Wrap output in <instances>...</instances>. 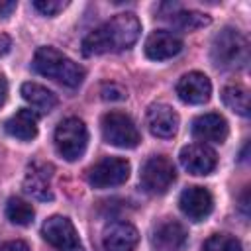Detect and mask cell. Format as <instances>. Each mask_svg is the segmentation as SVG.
Returning <instances> with one entry per match:
<instances>
[{
	"mask_svg": "<svg viewBox=\"0 0 251 251\" xmlns=\"http://www.w3.org/2000/svg\"><path fill=\"white\" fill-rule=\"evenodd\" d=\"M141 33V24L135 18V14L124 12L102 24L100 27L92 29L82 39V53L86 57L90 55H102L110 51H124L129 49Z\"/></svg>",
	"mask_w": 251,
	"mask_h": 251,
	"instance_id": "cell-1",
	"label": "cell"
},
{
	"mask_svg": "<svg viewBox=\"0 0 251 251\" xmlns=\"http://www.w3.org/2000/svg\"><path fill=\"white\" fill-rule=\"evenodd\" d=\"M31 65L35 73L53 78L69 88H76L84 80V69L55 47H39L33 55Z\"/></svg>",
	"mask_w": 251,
	"mask_h": 251,
	"instance_id": "cell-2",
	"label": "cell"
},
{
	"mask_svg": "<svg viewBox=\"0 0 251 251\" xmlns=\"http://www.w3.org/2000/svg\"><path fill=\"white\" fill-rule=\"evenodd\" d=\"M212 61L220 69H241L249 61V45L235 27H224L212 39Z\"/></svg>",
	"mask_w": 251,
	"mask_h": 251,
	"instance_id": "cell-3",
	"label": "cell"
},
{
	"mask_svg": "<svg viewBox=\"0 0 251 251\" xmlns=\"http://www.w3.org/2000/svg\"><path fill=\"white\" fill-rule=\"evenodd\" d=\"M88 145V129L82 120L67 118L55 129V147L65 161H76L84 155Z\"/></svg>",
	"mask_w": 251,
	"mask_h": 251,
	"instance_id": "cell-4",
	"label": "cell"
},
{
	"mask_svg": "<svg viewBox=\"0 0 251 251\" xmlns=\"http://www.w3.org/2000/svg\"><path fill=\"white\" fill-rule=\"evenodd\" d=\"M102 137L106 143L122 149L137 147L141 141L135 122L124 112H108L102 116Z\"/></svg>",
	"mask_w": 251,
	"mask_h": 251,
	"instance_id": "cell-5",
	"label": "cell"
},
{
	"mask_svg": "<svg viewBox=\"0 0 251 251\" xmlns=\"http://www.w3.org/2000/svg\"><path fill=\"white\" fill-rule=\"evenodd\" d=\"M176 178V171L175 165L161 155L149 157L143 167H141V175H139V182L141 188L149 194H165L173 182Z\"/></svg>",
	"mask_w": 251,
	"mask_h": 251,
	"instance_id": "cell-6",
	"label": "cell"
},
{
	"mask_svg": "<svg viewBox=\"0 0 251 251\" xmlns=\"http://www.w3.org/2000/svg\"><path fill=\"white\" fill-rule=\"evenodd\" d=\"M41 235L59 251H84L73 222L65 216H51L41 226Z\"/></svg>",
	"mask_w": 251,
	"mask_h": 251,
	"instance_id": "cell-7",
	"label": "cell"
},
{
	"mask_svg": "<svg viewBox=\"0 0 251 251\" xmlns=\"http://www.w3.org/2000/svg\"><path fill=\"white\" fill-rule=\"evenodd\" d=\"M129 176V163L122 157H104L88 169V182L94 188L120 186Z\"/></svg>",
	"mask_w": 251,
	"mask_h": 251,
	"instance_id": "cell-8",
	"label": "cell"
},
{
	"mask_svg": "<svg viewBox=\"0 0 251 251\" xmlns=\"http://www.w3.org/2000/svg\"><path fill=\"white\" fill-rule=\"evenodd\" d=\"M178 159H180V165L190 175H196V176L210 175L218 163L216 151L212 147H208L206 143H190V145L182 147Z\"/></svg>",
	"mask_w": 251,
	"mask_h": 251,
	"instance_id": "cell-9",
	"label": "cell"
},
{
	"mask_svg": "<svg viewBox=\"0 0 251 251\" xmlns=\"http://www.w3.org/2000/svg\"><path fill=\"white\" fill-rule=\"evenodd\" d=\"M178 206L182 214L192 222L206 220L214 210V198L208 188L204 186H188L180 192Z\"/></svg>",
	"mask_w": 251,
	"mask_h": 251,
	"instance_id": "cell-10",
	"label": "cell"
},
{
	"mask_svg": "<svg viewBox=\"0 0 251 251\" xmlns=\"http://www.w3.org/2000/svg\"><path fill=\"white\" fill-rule=\"evenodd\" d=\"M176 94L186 104H204L212 96V82L204 73L192 71L176 82Z\"/></svg>",
	"mask_w": 251,
	"mask_h": 251,
	"instance_id": "cell-11",
	"label": "cell"
},
{
	"mask_svg": "<svg viewBox=\"0 0 251 251\" xmlns=\"http://www.w3.org/2000/svg\"><path fill=\"white\" fill-rule=\"evenodd\" d=\"M186 229L182 224L175 220L161 222L151 235V247L153 251H182L186 245Z\"/></svg>",
	"mask_w": 251,
	"mask_h": 251,
	"instance_id": "cell-12",
	"label": "cell"
},
{
	"mask_svg": "<svg viewBox=\"0 0 251 251\" xmlns=\"http://www.w3.org/2000/svg\"><path fill=\"white\" fill-rule=\"evenodd\" d=\"M182 51V39L173 33V31H165V29H157L153 31L147 41H145V55L151 61H165V59H173L175 55H178Z\"/></svg>",
	"mask_w": 251,
	"mask_h": 251,
	"instance_id": "cell-13",
	"label": "cell"
},
{
	"mask_svg": "<svg viewBox=\"0 0 251 251\" xmlns=\"http://www.w3.org/2000/svg\"><path fill=\"white\" fill-rule=\"evenodd\" d=\"M139 233L127 222H114L104 229L102 243L106 251H133L137 247Z\"/></svg>",
	"mask_w": 251,
	"mask_h": 251,
	"instance_id": "cell-14",
	"label": "cell"
},
{
	"mask_svg": "<svg viewBox=\"0 0 251 251\" xmlns=\"http://www.w3.org/2000/svg\"><path fill=\"white\" fill-rule=\"evenodd\" d=\"M227 122L220 114H204L192 122V135L208 143H224L227 139Z\"/></svg>",
	"mask_w": 251,
	"mask_h": 251,
	"instance_id": "cell-15",
	"label": "cell"
},
{
	"mask_svg": "<svg viewBox=\"0 0 251 251\" xmlns=\"http://www.w3.org/2000/svg\"><path fill=\"white\" fill-rule=\"evenodd\" d=\"M147 126L157 137H173L178 129V114L167 104H153L147 110Z\"/></svg>",
	"mask_w": 251,
	"mask_h": 251,
	"instance_id": "cell-16",
	"label": "cell"
},
{
	"mask_svg": "<svg viewBox=\"0 0 251 251\" xmlns=\"http://www.w3.org/2000/svg\"><path fill=\"white\" fill-rule=\"evenodd\" d=\"M4 129L8 135L20 141H29L37 135V114L27 108H22L4 122Z\"/></svg>",
	"mask_w": 251,
	"mask_h": 251,
	"instance_id": "cell-17",
	"label": "cell"
},
{
	"mask_svg": "<svg viewBox=\"0 0 251 251\" xmlns=\"http://www.w3.org/2000/svg\"><path fill=\"white\" fill-rule=\"evenodd\" d=\"M51 167L45 165H31L25 180H24V188L27 194H31L37 200H53V192H51Z\"/></svg>",
	"mask_w": 251,
	"mask_h": 251,
	"instance_id": "cell-18",
	"label": "cell"
},
{
	"mask_svg": "<svg viewBox=\"0 0 251 251\" xmlns=\"http://www.w3.org/2000/svg\"><path fill=\"white\" fill-rule=\"evenodd\" d=\"M22 96L31 108H35L41 114H49L57 106V96L49 88H45L37 82H24L22 84Z\"/></svg>",
	"mask_w": 251,
	"mask_h": 251,
	"instance_id": "cell-19",
	"label": "cell"
},
{
	"mask_svg": "<svg viewBox=\"0 0 251 251\" xmlns=\"http://www.w3.org/2000/svg\"><path fill=\"white\" fill-rule=\"evenodd\" d=\"M222 100L231 112H235V114H239L243 118L249 116V92H247L245 86H241V84L226 86L222 90Z\"/></svg>",
	"mask_w": 251,
	"mask_h": 251,
	"instance_id": "cell-20",
	"label": "cell"
},
{
	"mask_svg": "<svg viewBox=\"0 0 251 251\" xmlns=\"http://www.w3.org/2000/svg\"><path fill=\"white\" fill-rule=\"evenodd\" d=\"M6 216L12 224L16 226H29L33 222V206L18 196H12L8 202H6Z\"/></svg>",
	"mask_w": 251,
	"mask_h": 251,
	"instance_id": "cell-21",
	"label": "cell"
},
{
	"mask_svg": "<svg viewBox=\"0 0 251 251\" xmlns=\"http://www.w3.org/2000/svg\"><path fill=\"white\" fill-rule=\"evenodd\" d=\"M171 22L180 29H198V27L208 25L212 20H210V16L196 12V10H178L173 14Z\"/></svg>",
	"mask_w": 251,
	"mask_h": 251,
	"instance_id": "cell-22",
	"label": "cell"
},
{
	"mask_svg": "<svg viewBox=\"0 0 251 251\" xmlns=\"http://www.w3.org/2000/svg\"><path fill=\"white\" fill-rule=\"evenodd\" d=\"M202 251H241V243L229 233H214L204 241Z\"/></svg>",
	"mask_w": 251,
	"mask_h": 251,
	"instance_id": "cell-23",
	"label": "cell"
},
{
	"mask_svg": "<svg viewBox=\"0 0 251 251\" xmlns=\"http://www.w3.org/2000/svg\"><path fill=\"white\" fill-rule=\"evenodd\" d=\"M33 8L39 10L43 16H55L63 8H67V2H63V0H35Z\"/></svg>",
	"mask_w": 251,
	"mask_h": 251,
	"instance_id": "cell-24",
	"label": "cell"
},
{
	"mask_svg": "<svg viewBox=\"0 0 251 251\" xmlns=\"http://www.w3.org/2000/svg\"><path fill=\"white\" fill-rule=\"evenodd\" d=\"M100 94H102L104 100H124L126 98V90L122 86L114 84V82L112 84H104L102 90H100Z\"/></svg>",
	"mask_w": 251,
	"mask_h": 251,
	"instance_id": "cell-25",
	"label": "cell"
},
{
	"mask_svg": "<svg viewBox=\"0 0 251 251\" xmlns=\"http://www.w3.org/2000/svg\"><path fill=\"white\" fill-rule=\"evenodd\" d=\"M0 251H29V247L24 241H8L0 247Z\"/></svg>",
	"mask_w": 251,
	"mask_h": 251,
	"instance_id": "cell-26",
	"label": "cell"
},
{
	"mask_svg": "<svg viewBox=\"0 0 251 251\" xmlns=\"http://www.w3.org/2000/svg\"><path fill=\"white\" fill-rule=\"evenodd\" d=\"M14 10H16V2H0V16L2 18H8Z\"/></svg>",
	"mask_w": 251,
	"mask_h": 251,
	"instance_id": "cell-27",
	"label": "cell"
},
{
	"mask_svg": "<svg viewBox=\"0 0 251 251\" xmlns=\"http://www.w3.org/2000/svg\"><path fill=\"white\" fill-rule=\"evenodd\" d=\"M12 47V41L8 35H0V57H4Z\"/></svg>",
	"mask_w": 251,
	"mask_h": 251,
	"instance_id": "cell-28",
	"label": "cell"
},
{
	"mask_svg": "<svg viewBox=\"0 0 251 251\" xmlns=\"http://www.w3.org/2000/svg\"><path fill=\"white\" fill-rule=\"evenodd\" d=\"M6 98H8V82H6V78L0 75V106L6 102Z\"/></svg>",
	"mask_w": 251,
	"mask_h": 251,
	"instance_id": "cell-29",
	"label": "cell"
}]
</instances>
